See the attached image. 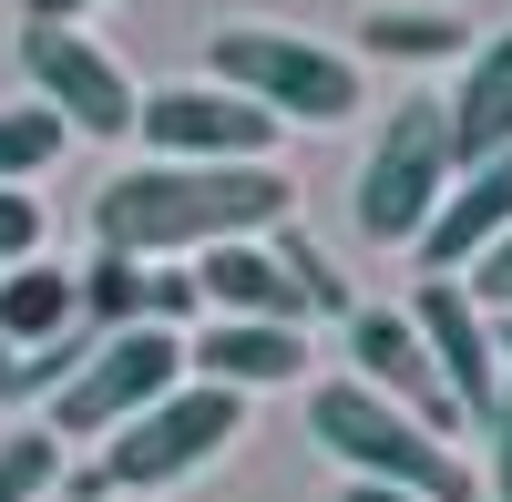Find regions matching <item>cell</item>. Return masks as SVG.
<instances>
[{
	"instance_id": "1",
	"label": "cell",
	"mask_w": 512,
	"mask_h": 502,
	"mask_svg": "<svg viewBox=\"0 0 512 502\" xmlns=\"http://www.w3.org/2000/svg\"><path fill=\"white\" fill-rule=\"evenodd\" d=\"M287 226V175L277 164H134L103 175L93 195V246L103 257H205L236 236H277Z\"/></svg>"
},
{
	"instance_id": "2",
	"label": "cell",
	"mask_w": 512,
	"mask_h": 502,
	"mask_svg": "<svg viewBox=\"0 0 512 502\" xmlns=\"http://www.w3.org/2000/svg\"><path fill=\"white\" fill-rule=\"evenodd\" d=\"M308 431H318L328 462H349V482H390V492H420V502H482L472 462L451 441H431L410 410H390L359 380H318L308 390Z\"/></svg>"
},
{
	"instance_id": "3",
	"label": "cell",
	"mask_w": 512,
	"mask_h": 502,
	"mask_svg": "<svg viewBox=\"0 0 512 502\" xmlns=\"http://www.w3.org/2000/svg\"><path fill=\"white\" fill-rule=\"evenodd\" d=\"M205 62H216L226 93H246L256 113L277 123H349L359 113V62L328 52L308 31H277V21H226L205 41Z\"/></svg>"
},
{
	"instance_id": "4",
	"label": "cell",
	"mask_w": 512,
	"mask_h": 502,
	"mask_svg": "<svg viewBox=\"0 0 512 502\" xmlns=\"http://www.w3.org/2000/svg\"><path fill=\"white\" fill-rule=\"evenodd\" d=\"M451 113L431 103V93H410V103H390V123H379V144H369V164H359V236H379V246H420V226L441 216V195H451Z\"/></svg>"
},
{
	"instance_id": "5",
	"label": "cell",
	"mask_w": 512,
	"mask_h": 502,
	"mask_svg": "<svg viewBox=\"0 0 512 502\" xmlns=\"http://www.w3.org/2000/svg\"><path fill=\"white\" fill-rule=\"evenodd\" d=\"M185 390V339L175 328H113V339H93V359L72 369V380L52 390V431L62 441H113L123 421H144L154 400Z\"/></svg>"
},
{
	"instance_id": "6",
	"label": "cell",
	"mask_w": 512,
	"mask_h": 502,
	"mask_svg": "<svg viewBox=\"0 0 512 502\" xmlns=\"http://www.w3.org/2000/svg\"><path fill=\"white\" fill-rule=\"evenodd\" d=\"M236 421H246V400L236 390H216V380H185L175 400H154L144 421H123L113 441H103V492H154V482H185L195 462H216V451L236 441Z\"/></svg>"
},
{
	"instance_id": "7",
	"label": "cell",
	"mask_w": 512,
	"mask_h": 502,
	"mask_svg": "<svg viewBox=\"0 0 512 502\" xmlns=\"http://www.w3.org/2000/svg\"><path fill=\"white\" fill-rule=\"evenodd\" d=\"M21 72H31V103L41 113H62V134H134L144 123V93H134V72H123L103 41H82V31H52V21H21Z\"/></svg>"
},
{
	"instance_id": "8",
	"label": "cell",
	"mask_w": 512,
	"mask_h": 502,
	"mask_svg": "<svg viewBox=\"0 0 512 502\" xmlns=\"http://www.w3.org/2000/svg\"><path fill=\"white\" fill-rule=\"evenodd\" d=\"M134 134L154 144V164H267L277 113H256L226 82H175V93H144Z\"/></svg>"
},
{
	"instance_id": "9",
	"label": "cell",
	"mask_w": 512,
	"mask_h": 502,
	"mask_svg": "<svg viewBox=\"0 0 512 502\" xmlns=\"http://www.w3.org/2000/svg\"><path fill=\"white\" fill-rule=\"evenodd\" d=\"M410 328H420V349H431L441 390L461 400V421L492 431V410H502V349H492V318L472 308V287H461V277H420Z\"/></svg>"
},
{
	"instance_id": "10",
	"label": "cell",
	"mask_w": 512,
	"mask_h": 502,
	"mask_svg": "<svg viewBox=\"0 0 512 502\" xmlns=\"http://www.w3.org/2000/svg\"><path fill=\"white\" fill-rule=\"evenodd\" d=\"M349 380L359 390H379L390 410H410L420 431H451L461 421V400L441 390V369H431V349H420V328L410 318H390V308H349Z\"/></svg>"
},
{
	"instance_id": "11",
	"label": "cell",
	"mask_w": 512,
	"mask_h": 502,
	"mask_svg": "<svg viewBox=\"0 0 512 502\" xmlns=\"http://www.w3.org/2000/svg\"><path fill=\"white\" fill-rule=\"evenodd\" d=\"M185 267H195V298L216 318H246V328H297V318H308V298H297V277H287V257L267 236L205 246V257H185Z\"/></svg>"
},
{
	"instance_id": "12",
	"label": "cell",
	"mask_w": 512,
	"mask_h": 502,
	"mask_svg": "<svg viewBox=\"0 0 512 502\" xmlns=\"http://www.w3.org/2000/svg\"><path fill=\"white\" fill-rule=\"evenodd\" d=\"M502 236H512V154L472 164V175H451L441 216L420 226V267H431V277H461V267H482Z\"/></svg>"
},
{
	"instance_id": "13",
	"label": "cell",
	"mask_w": 512,
	"mask_h": 502,
	"mask_svg": "<svg viewBox=\"0 0 512 502\" xmlns=\"http://www.w3.org/2000/svg\"><path fill=\"white\" fill-rule=\"evenodd\" d=\"M451 113V164L472 175V164L512 154V31H492L472 62H461V93L441 103Z\"/></svg>"
},
{
	"instance_id": "14",
	"label": "cell",
	"mask_w": 512,
	"mask_h": 502,
	"mask_svg": "<svg viewBox=\"0 0 512 502\" xmlns=\"http://www.w3.org/2000/svg\"><path fill=\"white\" fill-rule=\"evenodd\" d=\"M195 380H216V390H277L308 369V349H297V328H246V318H216V328H195Z\"/></svg>"
},
{
	"instance_id": "15",
	"label": "cell",
	"mask_w": 512,
	"mask_h": 502,
	"mask_svg": "<svg viewBox=\"0 0 512 502\" xmlns=\"http://www.w3.org/2000/svg\"><path fill=\"white\" fill-rule=\"evenodd\" d=\"M62 328H82V287H72V267L31 257V267H11V277H0V349H11V359L52 349Z\"/></svg>"
},
{
	"instance_id": "16",
	"label": "cell",
	"mask_w": 512,
	"mask_h": 502,
	"mask_svg": "<svg viewBox=\"0 0 512 502\" xmlns=\"http://www.w3.org/2000/svg\"><path fill=\"white\" fill-rule=\"evenodd\" d=\"M72 287H82V328H144V298H154V267H134V257H103L93 246V267H72Z\"/></svg>"
},
{
	"instance_id": "17",
	"label": "cell",
	"mask_w": 512,
	"mask_h": 502,
	"mask_svg": "<svg viewBox=\"0 0 512 502\" xmlns=\"http://www.w3.org/2000/svg\"><path fill=\"white\" fill-rule=\"evenodd\" d=\"M359 52H390V62H451V52H461V21H451V11H369V21H359Z\"/></svg>"
},
{
	"instance_id": "18",
	"label": "cell",
	"mask_w": 512,
	"mask_h": 502,
	"mask_svg": "<svg viewBox=\"0 0 512 502\" xmlns=\"http://www.w3.org/2000/svg\"><path fill=\"white\" fill-rule=\"evenodd\" d=\"M62 113H41V103H11L0 113V185H31V175H52L62 164Z\"/></svg>"
},
{
	"instance_id": "19",
	"label": "cell",
	"mask_w": 512,
	"mask_h": 502,
	"mask_svg": "<svg viewBox=\"0 0 512 502\" xmlns=\"http://www.w3.org/2000/svg\"><path fill=\"white\" fill-rule=\"evenodd\" d=\"M62 482V431H11L0 441V502H41Z\"/></svg>"
},
{
	"instance_id": "20",
	"label": "cell",
	"mask_w": 512,
	"mask_h": 502,
	"mask_svg": "<svg viewBox=\"0 0 512 502\" xmlns=\"http://www.w3.org/2000/svg\"><path fill=\"white\" fill-rule=\"evenodd\" d=\"M267 246H277V257H287V277H297V298H308V308H338V318H349V277H338V267L318 257V246H297L287 226H277Z\"/></svg>"
},
{
	"instance_id": "21",
	"label": "cell",
	"mask_w": 512,
	"mask_h": 502,
	"mask_svg": "<svg viewBox=\"0 0 512 502\" xmlns=\"http://www.w3.org/2000/svg\"><path fill=\"white\" fill-rule=\"evenodd\" d=\"M41 257V195L31 185H0V277Z\"/></svg>"
},
{
	"instance_id": "22",
	"label": "cell",
	"mask_w": 512,
	"mask_h": 502,
	"mask_svg": "<svg viewBox=\"0 0 512 502\" xmlns=\"http://www.w3.org/2000/svg\"><path fill=\"white\" fill-rule=\"evenodd\" d=\"M472 308H482V318H512V236L472 267Z\"/></svg>"
},
{
	"instance_id": "23",
	"label": "cell",
	"mask_w": 512,
	"mask_h": 502,
	"mask_svg": "<svg viewBox=\"0 0 512 502\" xmlns=\"http://www.w3.org/2000/svg\"><path fill=\"white\" fill-rule=\"evenodd\" d=\"M185 308H195V267H154V298H144V318H154V328H175Z\"/></svg>"
},
{
	"instance_id": "24",
	"label": "cell",
	"mask_w": 512,
	"mask_h": 502,
	"mask_svg": "<svg viewBox=\"0 0 512 502\" xmlns=\"http://www.w3.org/2000/svg\"><path fill=\"white\" fill-rule=\"evenodd\" d=\"M492 492L512 502V380H502V410H492Z\"/></svg>"
},
{
	"instance_id": "25",
	"label": "cell",
	"mask_w": 512,
	"mask_h": 502,
	"mask_svg": "<svg viewBox=\"0 0 512 502\" xmlns=\"http://www.w3.org/2000/svg\"><path fill=\"white\" fill-rule=\"evenodd\" d=\"M82 11H103V0H21V21H52V31H72Z\"/></svg>"
},
{
	"instance_id": "26",
	"label": "cell",
	"mask_w": 512,
	"mask_h": 502,
	"mask_svg": "<svg viewBox=\"0 0 512 502\" xmlns=\"http://www.w3.org/2000/svg\"><path fill=\"white\" fill-rule=\"evenodd\" d=\"M338 502H420V492H390V482H349Z\"/></svg>"
},
{
	"instance_id": "27",
	"label": "cell",
	"mask_w": 512,
	"mask_h": 502,
	"mask_svg": "<svg viewBox=\"0 0 512 502\" xmlns=\"http://www.w3.org/2000/svg\"><path fill=\"white\" fill-rule=\"evenodd\" d=\"M0 400H31V390H21V359H11V349H0Z\"/></svg>"
},
{
	"instance_id": "28",
	"label": "cell",
	"mask_w": 512,
	"mask_h": 502,
	"mask_svg": "<svg viewBox=\"0 0 512 502\" xmlns=\"http://www.w3.org/2000/svg\"><path fill=\"white\" fill-rule=\"evenodd\" d=\"M492 349H502V380H512V318H492Z\"/></svg>"
}]
</instances>
